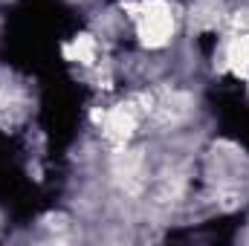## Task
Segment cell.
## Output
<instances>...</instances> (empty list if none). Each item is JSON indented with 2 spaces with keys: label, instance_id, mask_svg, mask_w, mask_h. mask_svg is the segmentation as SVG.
Instances as JSON below:
<instances>
[{
  "label": "cell",
  "instance_id": "cell-1",
  "mask_svg": "<svg viewBox=\"0 0 249 246\" xmlns=\"http://www.w3.org/2000/svg\"><path fill=\"white\" fill-rule=\"evenodd\" d=\"M133 18H136L139 38H142V44H148V47H162V44L171 38V32H174V15H171V9H168L162 0H148V3H142V6L133 12Z\"/></svg>",
  "mask_w": 249,
  "mask_h": 246
},
{
  "label": "cell",
  "instance_id": "cell-2",
  "mask_svg": "<svg viewBox=\"0 0 249 246\" xmlns=\"http://www.w3.org/2000/svg\"><path fill=\"white\" fill-rule=\"evenodd\" d=\"M133 127H136V116H133V110L130 107H113L107 116H105V133L110 136V139H116V142H124L130 133H133Z\"/></svg>",
  "mask_w": 249,
  "mask_h": 246
},
{
  "label": "cell",
  "instance_id": "cell-3",
  "mask_svg": "<svg viewBox=\"0 0 249 246\" xmlns=\"http://www.w3.org/2000/svg\"><path fill=\"white\" fill-rule=\"evenodd\" d=\"M226 61L238 75H247L249 70V35H235L226 47Z\"/></svg>",
  "mask_w": 249,
  "mask_h": 246
},
{
  "label": "cell",
  "instance_id": "cell-4",
  "mask_svg": "<svg viewBox=\"0 0 249 246\" xmlns=\"http://www.w3.org/2000/svg\"><path fill=\"white\" fill-rule=\"evenodd\" d=\"M67 58L70 61H81V64H93L96 61V41L90 35H78L67 44Z\"/></svg>",
  "mask_w": 249,
  "mask_h": 246
}]
</instances>
